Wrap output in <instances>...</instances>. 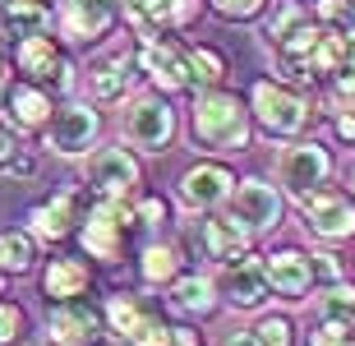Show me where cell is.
<instances>
[{
	"mask_svg": "<svg viewBox=\"0 0 355 346\" xmlns=\"http://www.w3.org/2000/svg\"><path fill=\"white\" fill-rule=\"evenodd\" d=\"M14 153H19V144H14V134L5 130V125H0V166H10Z\"/></svg>",
	"mask_w": 355,
	"mask_h": 346,
	"instance_id": "obj_40",
	"label": "cell"
},
{
	"mask_svg": "<svg viewBox=\"0 0 355 346\" xmlns=\"http://www.w3.org/2000/svg\"><path fill=\"white\" fill-rule=\"evenodd\" d=\"M134 222L139 217H134V208L125 199H97L88 208V217H83V227H79L83 250L92 259H102V263H116L120 254H125V236H130Z\"/></svg>",
	"mask_w": 355,
	"mask_h": 346,
	"instance_id": "obj_3",
	"label": "cell"
},
{
	"mask_svg": "<svg viewBox=\"0 0 355 346\" xmlns=\"http://www.w3.org/2000/svg\"><path fill=\"white\" fill-rule=\"evenodd\" d=\"M217 291L226 295V305H236V309H259V305L268 300L263 259L240 254L236 263H222V282H217Z\"/></svg>",
	"mask_w": 355,
	"mask_h": 346,
	"instance_id": "obj_15",
	"label": "cell"
},
{
	"mask_svg": "<svg viewBox=\"0 0 355 346\" xmlns=\"http://www.w3.org/2000/svg\"><path fill=\"white\" fill-rule=\"evenodd\" d=\"M88 286H92V273L79 259H51L46 273H42V291L51 300H79V295H88Z\"/></svg>",
	"mask_w": 355,
	"mask_h": 346,
	"instance_id": "obj_20",
	"label": "cell"
},
{
	"mask_svg": "<svg viewBox=\"0 0 355 346\" xmlns=\"http://www.w3.org/2000/svg\"><path fill=\"white\" fill-rule=\"evenodd\" d=\"M97 130H102L97 111L83 107V102H69L65 111H55V116L46 120V148L65 153V157H74V153H88V148L97 144Z\"/></svg>",
	"mask_w": 355,
	"mask_h": 346,
	"instance_id": "obj_13",
	"label": "cell"
},
{
	"mask_svg": "<svg viewBox=\"0 0 355 346\" xmlns=\"http://www.w3.org/2000/svg\"><path fill=\"white\" fill-rule=\"evenodd\" d=\"M139 273H144L148 286H171L180 277V250L175 245H148L144 259H139Z\"/></svg>",
	"mask_w": 355,
	"mask_h": 346,
	"instance_id": "obj_25",
	"label": "cell"
},
{
	"mask_svg": "<svg viewBox=\"0 0 355 346\" xmlns=\"http://www.w3.org/2000/svg\"><path fill=\"white\" fill-rule=\"evenodd\" d=\"M14 65H19V74H28L33 83H51V88H60L65 93L69 83V60L65 51L55 46V37H46V33H28V37H19V46H14Z\"/></svg>",
	"mask_w": 355,
	"mask_h": 346,
	"instance_id": "obj_6",
	"label": "cell"
},
{
	"mask_svg": "<svg viewBox=\"0 0 355 346\" xmlns=\"http://www.w3.org/2000/svg\"><path fill=\"white\" fill-rule=\"evenodd\" d=\"M318 319H323V323H337V328H355V286L332 282L328 291L318 295Z\"/></svg>",
	"mask_w": 355,
	"mask_h": 346,
	"instance_id": "obj_28",
	"label": "cell"
},
{
	"mask_svg": "<svg viewBox=\"0 0 355 346\" xmlns=\"http://www.w3.org/2000/svg\"><path fill=\"white\" fill-rule=\"evenodd\" d=\"M254 337H259V346H291V342H295V337H291V319H282V314L259 319Z\"/></svg>",
	"mask_w": 355,
	"mask_h": 346,
	"instance_id": "obj_32",
	"label": "cell"
},
{
	"mask_svg": "<svg viewBox=\"0 0 355 346\" xmlns=\"http://www.w3.org/2000/svg\"><path fill=\"white\" fill-rule=\"evenodd\" d=\"M309 346H355L351 342V328H337V323H318L309 333Z\"/></svg>",
	"mask_w": 355,
	"mask_h": 346,
	"instance_id": "obj_36",
	"label": "cell"
},
{
	"mask_svg": "<svg viewBox=\"0 0 355 346\" xmlns=\"http://www.w3.org/2000/svg\"><path fill=\"white\" fill-rule=\"evenodd\" d=\"M5 88H10V74H5V60H0V97H5Z\"/></svg>",
	"mask_w": 355,
	"mask_h": 346,
	"instance_id": "obj_42",
	"label": "cell"
},
{
	"mask_svg": "<svg viewBox=\"0 0 355 346\" xmlns=\"http://www.w3.org/2000/svg\"><path fill=\"white\" fill-rule=\"evenodd\" d=\"M309 268H314V282H342L337 254H309Z\"/></svg>",
	"mask_w": 355,
	"mask_h": 346,
	"instance_id": "obj_37",
	"label": "cell"
},
{
	"mask_svg": "<svg viewBox=\"0 0 355 346\" xmlns=\"http://www.w3.org/2000/svg\"><path fill=\"white\" fill-rule=\"evenodd\" d=\"M46 346H97L102 337V314L88 305V300H55V309L46 314V328H42Z\"/></svg>",
	"mask_w": 355,
	"mask_h": 346,
	"instance_id": "obj_8",
	"label": "cell"
},
{
	"mask_svg": "<svg viewBox=\"0 0 355 346\" xmlns=\"http://www.w3.org/2000/svg\"><path fill=\"white\" fill-rule=\"evenodd\" d=\"M250 116H259V125H263L272 139H295V134H304V125H309V102H304L291 83H272V79H259L250 93Z\"/></svg>",
	"mask_w": 355,
	"mask_h": 346,
	"instance_id": "obj_2",
	"label": "cell"
},
{
	"mask_svg": "<svg viewBox=\"0 0 355 346\" xmlns=\"http://www.w3.org/2000/svg\"><path fill=\"white\" fill-rule=\"evenodd\" d=\"M171 305L180 309V314L203 319V314H212V309H217V282H212V277H198V273H184V277L171 282Z\"/></svg>",
	"mask_w": 355,
	"mask_h": 346,
	"instance_id": "obj_23",
	"label": "cell"
},
{
	"mask_svg": "<svg viewBox=\"0 0 355 346\" xmlns=\"http://www.w3.org/2000/svg\"><path fill=\"white\" fill-rule=\"evenodd\" d=\"M33 259H37V250H33V236L28 231H0V273L5 277L28 273Z\"/></svg>",
	"mask_w": 355,
	"mask_h": 346,
	"instance_id": "obj_27",
	"label": "cell"
},
{
	"mask_svg": "<svg viewBox=\"0 0 355 346\" xmlns=\"http://www.w3.org/2000/svg\"><path fill=\"white\" fill-rule=\"evenodd\" d=\"M226 346H259V337H254V328H250V333H236V337H226Z\"/></svg>",
	"mask_w": 355,
	"mask_h": 346,
	"instance_id": "obj_41",
	"label": "cell"
},
{
	"mask_svg": "<svg viewBox=\"0 0 355 346\" xmlns=\"http://www.w3.org/2000/svg\"><path fill=\"white\" fill-rule=\"evenodd\" d=\"M139 314H144V305H139L134 295H111V300H106V323H111V333H120V337L139 323Z\"/></svg>",
	"mask_w": 355,
	"mask_h": 346,
	"instance_id": "obj_30",
	"label": "cell"
},
{
	"mask_svg": "<svg viewBox=\"0 0 355 346\" xmlns=\"http://www.w3.org/2000/svg\"><path fill=\"white\" fill-rule=\"evenodd\" d=\"M318 10H323L328 24H337L342 33H351V37H355V0H323Z\"/></svg>",
	"mask_w": 355,
	"mask_h": 346,
	"instance_id": "obj_35",
	"label": "cell"
},
{
	"mask_svg": "<svg viewBox=\"0 0 355 346\" xmlns=\"http://www.w3.org/2000/svg\"><path fill=\"white\" fill-rule=\"evenodd\" d=\"M0 286H5V273H0Z\"/></svg>",
	"mask_w": 355,
	"mask_h": 346,
	"instance_id": "obj_44",
	"label": "cell"
},
{
	"mask_svg": "<svg viewBox=\"0 0 355 346\" xmlns=\"http://www.w3.org/2000/svg\"><path fill=\"white\" fill-rule=\"evenodd\" d=\"M24 337V309L14 300H0V346H10Z\"/></svg>",
	"mask_w": 355,
	"mask_h": 346,
	"instance_id": "obj_34",
	"label": "cell"
},
{
	"mask_svg": "<svg viewBox=\"0 0 355 346\" xmlns=\"http://www.w3.org/2000/svg\"><path fill=\"white\" fill-rule=\"evenodd\" d=\"M198 10H203V0H130L139 37H148V33H175V28L194 24Z\"/></svg>",
	"mask_w": 355,
	"mask_h": 346,
	"instance_id": "obj_18",
	"label": "cell"
},
{
	"mask_svg": "<svg viewBox=\"0 0 355 346\" xmlns=\"http://www.w3.org/2000/svg\"><path fill=\"white\" fill-rule=\"evenodd\" d=\"M263 277H268V291H277L282 300H304V291L314 286V268H309V254L277 250L263 259Z\"/></svg>",
	"mask_w": 355,
	"mask_h": 346,
	"instance_id": "obj_16",
	"label": "cell"
},
{
	"mask_svg": "<svg viewBox=\"0 0 355 346\" xmlns=\"http://www.w3.org/2000/svg\"><path fill=\"white\" fill-rule=\"evenodd\" d=\"M346 185H351V194H355V166H351V175H346Z\"/></svg>",
	"mask_w": 355,
	"mask_h": 346,
	"instance_id": "obj_43",
	"label": "cell"
},
{
	"mask_svg": "<svg viewBox=\"0 0 355 346\" xmlns=\"http://www.w3.org/2000/svg\"><path fill=\"white\" fill-rule=\"evenodd\" d=\"M139 65H144V74L153 83H157L162 93H184L189 88V65H184V46H175V42H166L162 33H148V37H139V55H134Z\"/></svg>",
	"mask_w": 355,
	"mask_h": 346,
	"instance_id": "obj_9",
	"label": "cell"
},
{
	"mask_svg": "<svg viewBox=\"0 0 355 346\" xmlns=\"http://www.w3.org/2000/svg\"><path fill=\"white\" fill-rule=\"evenodd\" d=\"M212 10L222 14V19H236V24H245V19H259V14L268 10V0H212Z\"/></svg>",
	"mask_w": 355,
	"mask_h": 346,
	"instance_id": "obj_33",
	"label": "cell"
},
{
	"mask_svg": "<svg viewBox=\"0 0 355 346\" xmlns=\"http://www.w3.org/2000/svg\"><path fill=\"white\" fill-rule=\"evenodd\" d=\"M194 240H198V250H203V259H212V263H236L240 254H250L254 236L240 222H231V217H203Z\"/></svg>",
	"mask_w": 355,
	"mask_h": 346,
	"instance_id": "obj_17",
	"label": "cell"
},
{
	"mask_svg": "<svg viewBox=\"0 0 355 346\" xmlns=\"http://www.w3.org/2000/svg\"><path fill=\"white\" fill-rule=\"evenodd\" d=\"M184 65H189V88H217L226 79V60L212 46H184Z\"/></svg>",
	"mask_w": 355,
	"mask_h": 346,
	"instance_id": "obj_26",
	"label": "cell"
},
{
	"mask_svg": "<svg viewBox=\"0 0 355 346\" xmlns=\"http://www.w3.org/2000/svg\"><path fill=\"white\" fill-rule=\"evenodd\" d=\"M231 189H236V175L226 171V166H217V162H198V166H189V171L180 175L175 194H180L184 208L212 213V208H222V203L231 199Z\"/></svg>",
	"mask_w": 355,
	"mask_h": 346,
	"instance_id": "obj_12",
	"label": "cell"
},
{
	"mask_svg": "<svg viewBox=\"0 0 355 346\" xmlns=\"http://www.w3.org/2000/svg\"><path fill=\"white\" fill-rule=\"evenodd\" d=\"M51 24V0H0V33L28 37Z\"/></svg>",
	"mask_w": 355,
	"mask_h": 346,
	"instance_id": "obj_22",
	"label": "cell"
},
{
	"mask_svg": "<svg viewBox=\"0 0 355 346\" xmlns=\"http://www.w3.org/2000/svg\"><path fill=\"white\" fill-rule=\"evenodd\" d=\"M5 102H10L14 130H42L51 120V97L42 93L37 83H14V88H5Z\"/></svg>",
	"mask_w": 355,
	"mask_h": 346,
	"instance_id": "obj_21",
	"label": "cell"
},
{
	"mask_svg": "<svg viewBox=\"0 0 355 346\" xmlns=\"http://www.w3.org/2000/svg\"><path fill=\"white\" fill-rule=\"evenodd\" d=\"M332 102H337V107H355V46L342 60V69L332 74Z\"/></svg>",
	"mask_w": 355,
	"mask_h": 346,
	"instance_id": "obj_31",
	"label": "cell"
},
{
	"mask_svg": "<svg viewBox=\"0 0 355 346\" xmlns=\"http://www.w3.org/2000/svg\"><path fill=\"white\" fill-rule=\"evenodd\" d=\"M134 69V55H111V60H97L92 65V74H88V88H92V97L97 102H120L125 97V88H130V74Z\"/></svg>",
	"mask_w": 355,
	"mask_h": 346,
	"instance_id": "obj_24",
	"label": "cell"
},
{
	"mask_svg": "<svg viewBox=\"0 0 355 346\" xmlns=\"http://www.w3.org/2000/svg\"><path fill=\"white\" fill-rule=\"evenodd\" d=\"M120 19V0H60V37L97 42Z\"/></svg>",
	"mask_w": 355,
	"mask_h": 346,
	"instance_id": "obj_14",
	"label": "cell"
},
{
	"mask_svg": "<svg viewBox=\"0 0 355 346\" xmlns=\"http://www.w3.org/2000/svg\"><path fill=\"white\" fill-rule=\"evenodd\" d=\"M120 134L144 153H166L175 139V111L166 107V97H134L130 111L120 116Z\"/></svg>",
	"mask_w": 355,
	"mask_h": 346,
	"instance_id": "obj_4",
	"label": "cell"
},
{
	"mask_svg": "<svg viewBox=\"0 0 355 346\" xmlns=\"http://www.w3.org/2000/svg\"><path fill=\"white\" fill-rule=\"evenodd\" d=\"M88 185L97 199H125L139 185V162L130 148H97L88 157Z\"/></svg>",
	"mask_w": 355,
	"mask_h": 346,
	"instance_id": "obj_11",
	"label": "cell"
},
{
	"mask_svg": "<svg viewBox=\"0 0 355 346\" xmlns=\"http://www.w3.org/2000/svg\"><path fill=\"white\" fill-rule=\"evenodd\" d=\"M74 222H79V203H74L69 189L51 194L46 203H37V208L28 213V227H33V236H37V240H65V236H74Z\"/></svg>",
	"mask_w": 355,
	"mask_h": 346,
	"instance_id": "obj_19",
	"label": "cell"
},
{
	"mask_svg": "<svg viewBox=\"0 0 355 346\" xmlns=\"http://www.w3.org/2000/svg\"><path fill=\"white\" fill-rule=\"evenodd\" d=\"M328 175H332V157L323 144H291L277 157V185H286L295 199H300L304 189L323 185Z\"/></svg>",
	"mask_w": 355,
	"mask_h": 346,
	"instance_id": "obj_10",
	"label": "cell"
},
{
	"mask_svg": "<svg viewBox=\"0 0 355 346\" xmlns=\"http://www.w3.org/2000/svg\"><path fill=\"white\" fill-rule=\"evenodd\" d=\"M125 342H130V346H171V328H166L153 309H144V314H139V323L125 333Z\"/></svg>",
	"mask_w": 355,
	"mask_h": 346,
	"instance_id": "obj_29",
	"label": "cell"
},
{
	"mask_svg": "<svg viewBox=\"0 0 355 346\" xmlns=\"http://www.w3.org/2000/svg\"><path fill=\"white\" fill-rule=\"evenodd\" d=\"M300 213H304V227L323 240H346L355 236V203L346 199L342 189H328V185H314L300 194Z\"/></svg>",
	"mask_w": 355,
	"mask_h": 346,
	"instance_id": "obj_5",
	"label": "cell"
},
{
	"mask_svg": "<svg viewBox=\"0 0 355 346\" xmlns=\"http://www.w3.org/2000/svg\"><path fill=\"white\" fill-rule=\"evenodd\" d=\"M226 203H231V222H240L250 236L272 231L277 222H282V194H277L268 180H259V175L236 180V189H231V199H226Z\"/></svg>",
	"mask_w": 355,
	"mask_h": 346,
	"instance_id": "obj_7",
	"label": "cell"
},
{
	"mask_svg": "<svg viewBox=\"0 0 355 346\" xmlns=\"http://www.w3.org/2000/svg\"><path fill=\"white\" fill-rule=\"evenodd\" d=\"M134 217H139V222H148V227H162V222H166V203H162L157 194H148V199H139Z\"/></svg>",
	"mask_w": 355,
	"mask_h": 346,
	"instance_id": "obj_38",
	"label": "cell"
},
{
	"mask_svg": "<svg viewBox=\"0 0 355 346\" xmlns=\"http://www.w3.org/2000/svg\"><path fill=\"white\" fill-rule=\"evenodd\" d=\"M189 134L203 153H245L250 148V107L236 93L203 88L189 111Z\"/></svg>",
	"mask_w": 355,
	"mask_h": 346,
	"instance_id": "obj_1",
	"label": "cell"
},
{
	"mask_svg": "<svg viewBox=\"0 0 355 346\" xmlns=\"http://www.w3.org/2000/svg\"><path fill=\"white\" fill-rule=\"evenodd\" d=\"M332 130H337V139L355 144V107H337V120H332Z\"/></svg>",
	"mask_w": 355,
	"mask_h": 346,
	"instance_id": "obj_39",
	"label": "cell"
}]
</instances>
